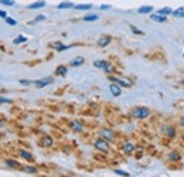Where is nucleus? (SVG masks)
Segmentation results:
<instances>
[{
    "instance_id": "1",
    "label": "nucleus",
    "mask_w": 184,
    "mask_h": 177,
    "mask_svg": "<svg viewBox=\"0 0 184 177\" xmlns=\"http://www.w3.org/2000/svg\"><path fill=\"white\" fill-rule=\"evenodd\" d=\"M149 109L147 108H144V106H139V108H136V109H133V116L135 118H137V119H144V118H147L149 116Z\"/></svg>"
},
{
    "instance_id": "2",
    "label": "nucleus",
    "mask_w": 184,
    "mask_h": 177,
    "mask_svg": "<svg viewBox=\"0 0 184 177\" xmlns=\"http://www.w3.org/2000/svg\"><path fill=\"white\" fill-rule=\"evenodd\" d=\"M94 146L97 147L98 150H101V152H109V144H108V140H105V139H99L97 140Z\"/></svg>"
},
{
    "instance_id": "3",
    "label": "nucleus",
    "mask_w": 184,
    "mask_h": 177,
    "mask_svg": "<svg viewBox=\"0 0 184 177\" xmlns=\"http://www.w3.org/2000/svg\"><path fill=\"white\" fill-rule=\"evenodd\" d=\"M53 77H45V78H41V79H37L34 84H35V87L37 88H44V87H47L48 84H53Z\"/></svg>"
},
{
    "instance_id": "4",
    "label": "nucleus",
    "mask_w": 184,
    "mask_h": 177,
    "mask_svg": "<svg viewBox=\"0 0 184 177\" xmlns=\"http://www.w3.org/2000/svg\"><path fill=\"white\" fill-rule=\"evenodd\" d=\"M109 79H110L112 82L119 84V87H130V85H132L129 79H122V78H115V77H109Z\"/></svg>"
},
{
    "instance_id": "5",
    "label": "nucleus",
    "mask_w": 184,
    "mask_h": 177,
    "mask_svg": "<svg viewBox=\"0 0 184 177\" xmlns=\"http://www.w3.org/2000/svg\"><path fill=\"white\" fill-rule=\"evenodd\" d=\"M101 136H102V139H105V140H112V139H113V132H112L110 129H102V130H101Z\"/></svg>"
},
{
    "instance_id": "6",
    "label": "nucleus",
    "mask_w": 184,
    "mask_h": 177,
    "mask_svg": "<svg viewBox=\"0 0 184 177\" xmlns=\"http://www.w3.org/2000/svg\"><path fill=\"white\" fill-rule=\"evenodd\" d=\"M109 89H110V92H112L113 96H119V95H122V89H120V87L119 85H116V84H112V85L109 87Z\"/></svg>"
},
{
    "instance_id": "7",
    "label": "nucleus",
    "mask_w": 184,
    "mask_h": 177,
    "mask_svg": "<svg viewBox=\"0 0 184 177\" xmlns=\"http://www.w3.org/2000/svg\"><path fill=\"white\" fill-rule=\"evenodd\" d=\"M45 6V1L44 0H38V1H34L31 4H28V9L30 10H35V9H41Z\"/></svg>"
},
{
    "instance_id": "8",
    "label": "nucleus",
    "mask_w": 184,
    "mask_h": 177,
    "mask_svg": "<svg viewBox=\"0 0 184 177\" xmlns=\"http://www.w3.org/2000/svg\"><path fill=\"white\" fill-rule=\"evenodd\" d=\"M110 40H112V38H110L109 35H102V37L99 38V41H98V45H99V47H106V45L110 43Z\"/></svg>"
},
{
    "instance_id": "9",
    "label": "nucleus",
    "mask_w": 184,
    "mask_h": 177,
    "mask_svg": "<svg viewBox=\"0 0 184 177\" xmlns=\"http://www.w3.org/2000/svg\"><path fill=\"white\" fill-rule=\"evenodd\" d=\"M150 19L154 20V22H157V23H164L167 20V16H163V14H159V13H157V14H152Z\"/></svg>"
},
{
    "instance_id": "10",
    "label": "nucleus",
    "mask_w": 184,
    "mask_h": 177,
    "mask_svg": "<svg viewBox=\"0 0 184 177\" xmlns=\"http://www.w3.org/2000/svg\"><path fill=\"white\" fill-rule=\"evenodd\" d=\"M71 45H65L62 44V43H60V41H57V43H54L53 44V48H55L57 51H65V50H68Z\"/></svg>"
},
{
    "instance_id": "11",
    "label": "nucleus",
    "mask_w": 184,
    "mask_h": 177,
    "mask_svg": "<svg viewBox=\"0 0 184 177\" xmlns=\"http://www.w3.org/2000/svg\"><path fill=\"white\" fill-rule=\"evenodd\" d=\"M71 67H79V65H82L84 64V58L82 57H75V58H72L71 60Z\"/></svg>"
},
{
    "instance_id": "12",
    "label": "nucleus",
    "mask_w": 184,
    "mask_h": 177,
    "mask_svg": "<svg viewBox=\"0 0 184 177\" xmlns=\"http://www.w3.org/2000/svg\"><path fill=\"white\" fill-rule=\"evenodd\" d=\"M19 153H20V156H22L24 160H27V162H33V160H34V159H33V155L30 152H27V150H20Z\"/></svg>"
},
{
    "instance_id": "13",
    "label": "nucleus",
    "mask_w": 184,
    "mask_h": 177,
    "mask_svg": "<svg viewBox=\"0 0 184 177\" xmlns=\"http://www.w3.org/2000/svg\"><path fill=\"white\" fill-rule=\"evenodd\" d=\"M67 72H68V69H67L65 65H58L55 68V74H57V75H65Z\"/></svg>"
},
{
    "instance_id": "14",
    "label": "nucleus",
    "mask_w": 184,
    "mask_h": 177,
    "mask_svg": "<svg viewBox=\"0 0 184 177\" xmlns=\"http://www.w3.org/2000/svg\"><path fill=\"white\" fill-rule=\"evenodd\" d=\"M133 150H135V146L130 143V142H126V143L123 144V152H125V153L129 155V153H132Z\"/></svg>"
},
{
    "instance_id": "15",
    "label": "nucleus",
    "mask_w": 184,
    "mask_h": 177,
    "mask_svg": "<svg viewBox=\"0 0 184 177\" xmlns=\"http://www.w3.org/2000/svg\"><path fill=\"white\" fill-rule=\"evenodd\" d=\"M150 11H153L152 6H143V7H139V9H137V13H139V14H147V13H150Z\"/></svg>"
},
{
    "instance_id": "16",
    "label": "nucleus",
    "mask_w": 184,
    "mask_h": 177,
    "mask_svg": "<svg viewBox=\"0 0 184 177\" xmlns=\"http://www.w3.org/2000/svg\"><path fill=\"white\" fill-rule=\"evenodd\" d=\"M72 9H76V10H91L92 4H74Z\"/></svg>"
},
{
    "instance_id": "17",
    "label": "nucleus",
    "mask_w": 184,
    "mask_h": 177,
    "mask_svg": "<svg viewBox=\"0 0 184 177\" xmlns=\"http://www.w3.org/2000/svg\"><path fill=\"white\" fill-rule=\"evenodd\" d=\"M22 170L24 173H30V174H37V169L33 166H24L22 167Z\"/></svg>"
},
{
    "instance_id": "18",
    "label": "nucleus",
    "mask_w": 184,
    "mask_h": 177,
    "mask_svg": "<svg viewBox=\"0 0 184 177\" xmlns=\"http://www.w3.org/2000/svg\"><path fill=\"white\" fill-rule=\"evenodd\" d=\"M71 128H72V130H75V132H81L84 128H82V125L79 123L78 121H74L72 123H71Z\"/></svg>"
},
{
    "instance_id": "19",
    "label": "nucleus",
    "mask_w": 184,
    "mask_h": 177,
    "mask_svg": "<svg viewBox=\"0 0 184 177\" xmlns=\"http://www.w3.org/2000/svg\"><path fill=\"white\" fill-rule=\"evenodd\" d=\"M6 165L9 167H11V169H20V165L16 162V160H10V159H7L6 160Z\"/></svg>"
},
{
    "instance_id": "20",
    "label": "nucleus",
    "mask_w": 184,
    "mask_h": 177,
    "mask_svg": "<svg viewBox=\"0 0 184 177\" xmlns=\"http://www.w3.org/2000/svg\"><path fill=\"white\" fill-rule=\"evenodd\" d=\"M57 7H58V9H72V7H74V4H72V3H69V1H62V3H60Z\"/></svg>"
},
{
    "instance_id": "21",
    "label": "nucleus",
    "mask_w": 184,
    "mask_h": 177,
    "mask_svg": "<svg viewBox=\"0 0 184 177\" xmlns=\"http://www.w3.org/2000/svg\"><path fill=\"white\" fill-rule=\"evenodd\" d=\"M106 64H108V62H106V61H103V60H97V61H94V65L97 67V68H102V69L105 68Z\"/></svg>"
},
{
    "instance_id": "22",
    "label": "nucleus",
    "mask_w": 184,
    "mask_h": 177,
    "mask_svg": "<svg viewBox=\"0 0 184 177\" xmlns=\"http://www.w3.org/2000/svg\"><path fill=\"white\" fill-rule=\"evenodd\" d=\"M98 19H99V16H98V14H88V16L84 17V20H85V22H95V20H98Z\"/></svg>"
},
{
    "instance_id": "23",
    "label": "nucleus",
    "mask_w": 184,
    "mask_h": 177,
    "mask_svg": "<svg viewBox=\"0 0 184 177\" xmlns=\"http://www.w3.org/2000/svg\"><path fill=\"white\" fill-rule=\"evenodd\" d=\"M41 144H43V146H51V144H53V139L48 137V136H45V137L41 139Z\"/></svg>"
},
{
    "instance_id": "24",
    "label": "nucleus",
    "mask_w": 184,
    "mask_h": 177,
    "mask_svg": "<svg viewBox=\"0 0 184 177\" xmlns=\"http://www.w3.org/2000/svg\"><path fill=\"white\" fill-rule=\"evenodd\" d=\"M26 41H27V38H26L24 35H17V37L14 38L13 43H14V44H22V43H26Z\"/></svg>"
},
{
    "instance_id": "25",
    "label": "nucleus",
    "mask_w": 184,
    "mask_h": 177,
    "mask_svg": "<svg viewBox=\"0 0 184 177\" xmlns=\"http://www.w3.org/2000/svg\"><path fill=\"white\" fill-rule=\"evenodd\" d=\"M172 14H173V16H176V17H184V7H180V9L174 10Z\"/></svg>"
},
{
    "instance_id": "26",
    "label": "nucleus",
    "mask_w": 184,
    "mask_h": 177,
    "mask_svg": "<svg viewBox=\"0 0 184 177\" xmlns=\"http://www.w3.org/2000/svg\"><path fill=\"white\" fill-rule=\"evenodd\" d=\"M172 13H173V10H172L170 7H163V9L159 10V14H164V16H169V14H172Z\"/></svg>"
},
{
    "instance_id": "27",
    "label": "nucleus",
    "mask_w": 184,
    "mask_h": 177,
    "mask_svg": "<svg viewBox=\"0 0 184 177\" xmlns=\"http://www.w3.org/2000/svg\"><path fill=\"white\" fill-rule=\"evenodd\" d=\"M169 157H170L172 160H174V162H177V160H180V153H177V152H172Z\"/></svg>"
},
{
    "instance_id": "28",
    "label": "nucleus",
    "mask_w": 184,
    "mask_h": 177,
    "mask_svg": "<svg viewBox=\"0 0 184 177\" xmlns=\"http://www.w3.org/2000/svg\"><path fill=\"white\" fill-rule=\"evenodd\" d=\"M0 4H4V6H14V0H0Z\"/></svg>"
},
{
    "instance_id": "29",
    "label": "nucleus",
    "mask_w": 184,
    "mask_h": 177,
    "mask_svg": "<svg viewBox=\"0 0 184 177\" xmlns=\"http://www.w3.org/2000/svg\"><path fill=\"white\" fill-rule=\"evenodd\" d=\"M4 20H6V23H7V24H10V26H16V24H17V22H16V20H13V19H10L9 16H7Z\"/></svg>"
},
{
    "instance_id": "30",
    "label": "nucleus",
    "mask_w": 184,
    "mask_h": 177,
    "mask_svg": "<svg viewBox=\"0 0 184 177\" xmlns=\"http://www.w3.org/2000/svg\"><path fill=\"white\" fill-rule=\"evenodd\" d=\"M115 173H116V174H119V176H125V177H129L130 176L128 171H123V170H115Z\"/></svg>"
},
{
    "instance_id": "31",
    "label": "nucleus",
    "mask_w": 184,
    "mask_h": 177,
    "mask_svg": "<svg viewBox=\"0 0 184 177\" xmlns=\"http://www.w3.org/2000/svg\"><path fill=\"white\" fill-rule=\"evenodd\" d=\"M130 30H132L135 34H143V31H142V30H139L136 26H130Z\"/></svg>"
},
{
    "instance_id": "32",
    "label": "nucleus",
    "mask_w": 184,
    "mask_h": 177,
    "mask_svg": "<svg viewBox=\"0 0 184 177\" xmlns=\"http://www.w3.org/2000/svg\"><path fill=\"white\" fill-rule=\"evenodd\" d=\"M43 20H45V16L44 14H40V16H37L35 19H34V22L33 23H37V22H43Z\"/></svg>"
},
{
    "instance_id": "33",
    "label": "nucleus",
    "mask_w": 184,
    "mask_h": 177,
    "mask_svg": "<svg viewBox=\"0 0 184 177\" xmlns=\"http://www.w3.org/2000/svg\"><path fill=\"white\" fill-rule=\"evenodd\" d=\"M166 133L170 136V137H173L174 136V130H173V128H166Z\"/></svg>"
},
{
    "instance_id": "34",
    "label": "nucleus",
    "mask_w": 184,
    "mask_h": 177,
    "mask_svg": "<svg viewBox=\"0 0 184 177\" xmlns=\"http://www.w3.org/2000/svg\"><path fill=\"white\" fill-rule=\"evenodd\" d=\"M103 69H105V71H106L108 74H110V72H113V68H112V65H109V64H106Z\"/></svg>"
},
{
    "instance_id": "35",
    "label": "nucleus",
    "mask_w": 184,
    "mask_h": 177,
    "mask_svg": "<svg viewBox=\"0 0 184 177\" xmlns=\"http://www.w3.org/2000/svg\"><path fill=\"white\" fill-rule=\"evenodd\" d=\"M20 84L24 85V87H27V85H30V84H33V82L31 81H27V79H20Z\"/></svg>"
},
{
    "instance_id": "36",
    "label": "nucleus",
    "mask_w": 184,
    "mask_h": 177,
    "mask_svg": "<svg viewBox=\"0 0 184 177\" xmlns=\"http://www.w3.org/2000/svg\"><path fill=\"white\" fill-rule=\"evenodd\" d=\"M7 16H9V14H7L6 11H4V10H1V9H0V17H1V19H6Z\"/></svg>"
},
{
    "instance_id": "37",
    "label": "nucleus",
    "mask_w": 184,
    "mask_h": 177,
    "mask_svg": "<svg viewBox=\"0 0 184 177\" xmlns=\"http://www.w3.org/2000/svg\"><path fill=\"white\" fill-rule=\"evenodd\" d=\"M0 102H6V103H10L11 99H9V98H3V96H0Z\"/></svg>"
},
{
    "instance_id": "38",
    "label": "nucleus",
    "mask_w": 184,
    "mask_h": 177,
    "mask_svg": "<svg viewBox=\"0 0 184 177\" xmlns=\"http://www.w3.org/2000/svg\"><path fill=\"white\" fill-rule=\"evenodd\" d=\"M110 7H112V6H109V4H103V6H101L99 9H101V10H108V9H110Z\"/></svg>"
},
{
    "instance_id": "39",
    "label": "nucleus",
    "mask_w": 184,
    "mask_h": 177,
    "mask_svg": "<svg viewBox=\"0 0 184 177\" xmlns=\"http://www.w3.org/2000/svg\"><path fill=\"white\" fill-rule=\"evenodd\" d=\"M180 125H181V126H184V118L181 119V121H180Z\"/></svg>"
}]
</instances>
